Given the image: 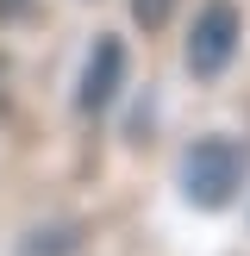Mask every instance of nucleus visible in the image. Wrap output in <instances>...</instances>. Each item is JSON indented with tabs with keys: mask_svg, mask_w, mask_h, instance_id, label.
Listing matches in <instances>:
<instances>
[{
	"mask_svg": "<svg viewBox=\"0 0 250 256\" xmlns=\"http://www.w3.org/2000/svg\"><path fill=\"white\" fill-rule=\"evenodd\" d=\"M250 182V150L225 132H200L194 144L175 156V194L194 212H225Z\"/></svg>",
	"mask_w": 250,
	"mask_h": 256,
	"instance_id": "1",
	"label": "nucleus"
},
{
	"mask_svg": "<svg viewBox=\"0 0 250 256\" xmlns=\"http://www.w3.org/2000/svg\"><path fill=\"white\" fill-rule=\"evenodd\" d=\"M238 50H244V6L238 0H200V12L188 19V38H182V69L194 82H219L238 62Z\"/></svg>",
	"mask_w": 250,
	"mask_h": 256,
	"instance_id": "2",
	"label": "nucleus"
},
{
	"mask_svg": "<svg viewBox=\"0 0 250 256\" xmlns=\"http://www.w3.org/2000/svg\"><path fill=\"white\" fill-rule=\"evenodd\" d=\"M125 82H132V44L119 32H100L82 56V75H75V112L82 119H106L119 106Z\"/></svg>",
	"mask_w": 250,
	"mask_h": 256,
	"instance_id": "3",
	"label": "nucleus"
},
{
	"mask_svg": "<svg viewBox=\"0 0 250 256\" xmlns=\"http://www.w3.org/2000/svg\"><path fill=\"white\" fill-rule=\"evenodd\" d=\"M88 244V225L82 219H38L19 232V244H12V256H82Z\"/></svg>",
	"mask_w": 250,
	"mask_h": 256,
	"instance_id": "4",
	"label": "nucleus"
},
{
	"mask_svg": "<svg viewBox=\"0 0 250 256\" xmlns=\"http://www.w3.org/2000/svg\"><path fill=\"white\" fill-rule=\"evenodd\" d=\"M182 12V0H132V25L144 38H156V32H169V19Z\"/></svg>",
	"mask_w": 250,
	"mask_h": 256,
	"instance_id": "5",
	"label": "nucleus"
},
{
	"mask_svg": "<svg viewBox=\"0 0 250 256\" xmlns=\"http://www.w3.org/2000/svg\"><path fill=\"white\" fill-rule=\"evenodd\" d=\"M19 12H32V0H0V19H19Z\"/></svg>",
	"mask_w": 250,
	"mask_h": 256,
	"instance_id": "6",
	"label": "nucleus"
}]
</instances>
